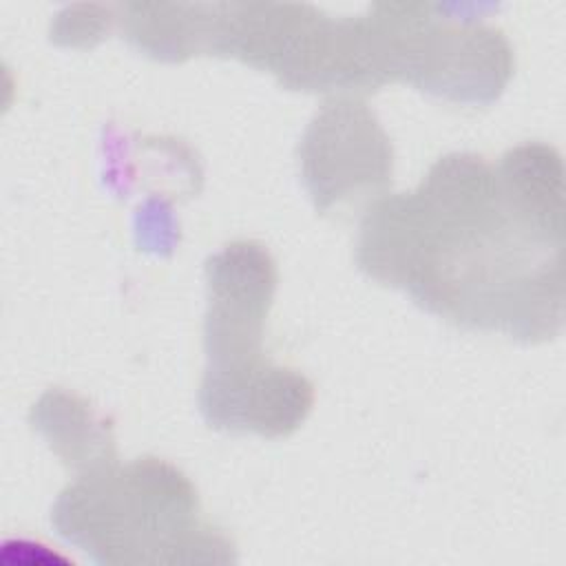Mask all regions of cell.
Listing matches in <instances>:
<instances>
[{
  "label": "cell",
  "mask_w": 566,
  "mask_h": 566,
  "mask_svg": "<svg viewBox=\"0 0 566 566\" xmlns=\"http://www.w3.org/2000/svg\"><path fill=\"white\" fill-rule=\"evenodd\" d=\"M31 424L75 475L117 460L111 420L73 394L49 389L33 405Z\"/></svg>",
  "instance_id": "obj_7"
},
{
  "label": "cell",
  "mask_w": 566,
  "mask_h": 566,
  "mask_svg": "<svg viewBox=\"0 0 566 566\" xmlns=\"http://www.w3.org/2000/svg\"><path fill=\"white\" fill-rule=\"evenodd\" d=\"M564 243L562 157L526 142L497 166L449 153L416 190L371 201L356 265L447 323L544 343L564 327Z\"/></svg>",
  "instance_id": "obj_1"
},
{
  "label": "cell",
  "mask_w": 566,
  "mask_h": 566,
  "mask_svg": "<svg viewBox=\"0 0 566 566\" xmlns=\"http://www.w3.org/2000/svg\"><path fill=\"white\" fill-rule=\"evenodd\" d=\"M206 55L237 57L303 93H369L391 82L369 9L334 18L314 4H208Z\"/></svg>",
  "instance_id": "obj_4"
},
{
  "label": "cell",
  "mask_w": 566,
  "mask_h": 566,
  "mask_svg": "<svg viewBox=\"0 0 566 566\" xmlns=\"http://www.w3.org/2000/svg\"><path fill=\"white\" fill-rule=\"evenodd\" d=\"M276 279L272 254L256 241H232L206 261L199 411L217 431L285 438L314 407V385L263 354Z\"/></svg>",
  "instance_id": "obj_2"
},
{
  "label": "cell",
  "mask_w": 566,
  "mask_h": 566,
  "mask_svg": "<svg viewBox=\"0 0 566 566\" xmlns=\"http://www.w3.org/2000/svg\"><path fill=\"white\" fill-rule=\"evenodd\" d=\"M55 533L97 564H232V539L201 517L195 484L175 464L144 455L77 473L53 502Z\"/></svg>",
  "instance_id": "obj_3"
},
{
  "label": "cell",
  "mask_w": 566,
  "mask_h": 566,
  "mask_svg": "<svg viewBox=\"0 0 566 566\" xmlns=\"http://www.w3.org/2000/svg\"><path fill=\"white\" fill-rule=\"evenodd\" d=\"M298 164L316 212L380 199L394 175L391 139L376 113L358 97H334L307 124ZM369 201V203H371Z\"/></svg>",
  "instance_id": "obj_6"
},
{
  "label": "cell",
  "mask_w": 566,
  "mask_h": 566,
  "mask_svg": "<svg viewBox=\"0 0 566 566\" xmlns=\"http://www.w3.org/2000/svg\"><path fill=\"white\" fill-rule=\"evenodd\" d=\"M374 9L394 82L471 106L493 104L504 93L515 57L500 29L431 2H374Z\"/></svg>",
  "instance_id": "obj_5"
}]
</instances>
